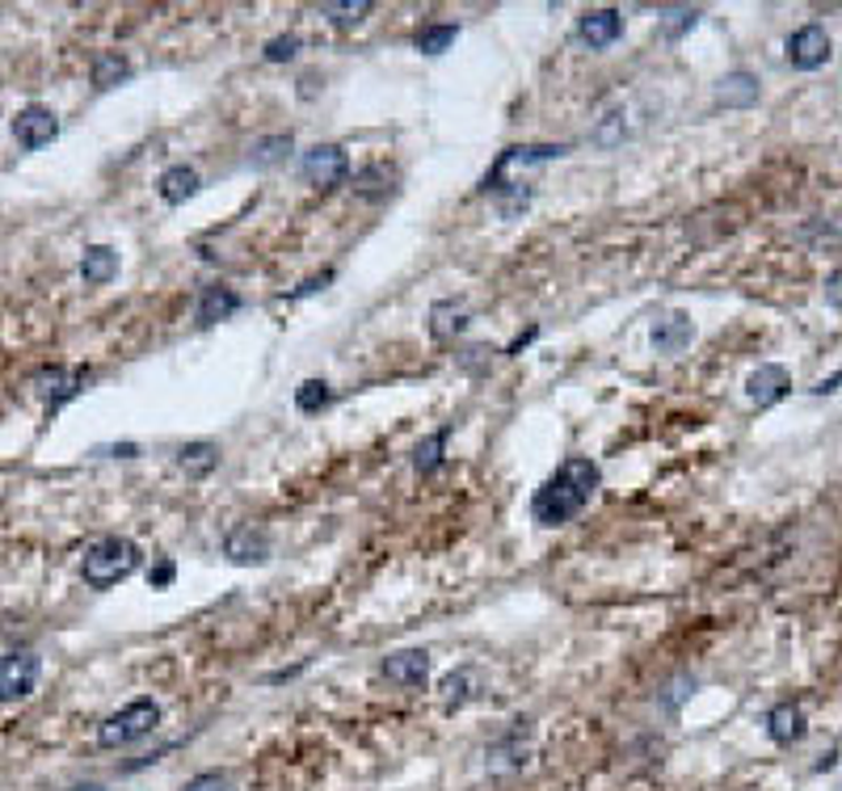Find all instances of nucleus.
<instances>
[{
  "instance_id": "4",
  "label": "nucleus",
  "mask_w": 842,
  "mask_h": 791,
  "mask_svg": "<svg viewBox=\"0 0 842 791\" xmlns=\"http://www.w3.org/2000/svg\"><path fill=\"white\" fill-rule=\"evenodd\" d=\"M42 678V657L21 648V653H4L0 657V703H18V699L35 695V686Z\"/></svg>"
},
{
  "instance_id": "3",
  "label": "nucleus",
  "mask_w": 842,
  "mask_h": 791,
  "mask_svg": "<svg viewBox=\"0 0 842 791\" xmlns=\"http://www.w3.org/2000/svg\"><path fill=\"white\" fill-rule=\"evenodd\" d=\"M160 724V703L156 699H131L123 712L101 720L97 729V745L101 750H123V745H135L139 736H148Z\"/></svg>"
},
{
  "instance_id": "30",
  "label": "nucleus",
  "mask_w": 842,
  "mask_h": 791,
  "mask_svg": "<svg viewBox=\"0 0 842 791\" xmlns=\"http://www.w3.org/2000/svg\"><path fill=\"white\" fill-rule=\"evenodd\" d=\"M695 26H699V9H666L662 13V35L666 38H683Z\"/></svg>"
},
{
  "instance_id": "13",
  "label": "nucleus",
  "mask_w": 842,
  "mask_h": 791,
  "mask_svg": "<svg viewBox=\"0 0 842 791\" xmlns=\"http://www.w3.org/2000/svg\"><path fill=\"white\" fill-rule=\"evenodd\" d=\"M787 392H792V375H787L784 367H775V362H766V367H758V371H750L746 375V396L758 404V409L780 404Z\"/></svg>"
},
{
  "instance_id": "5",
  "label": "nucleus",
  "mask_w": 842,
  "mask_h": 791,
  "mask_svg": "<svg viewBox=\"0 0 842 791\" xmlns=\"http://www.w3.org/2000/svg\"><path fill=\"white\" fill-rule=\"evenodd\" d=\"M784 56L787 64L796 68V72H817L822 64H830V35H825V26H817V21H809V26H801V30H792L784 42Z\"/></svg>"
},
{
  "instance_id": "1",
  "label": "nucleus",
  "mask_w": 842,
  "mask_h": 791,
  "mask_svg": "<svg viewBox=\"0 0 842 791\" xmlns=\"http://www.w3.org/2000/svg\"><path fill=\"white\" fill-rule=\"evenodd\" d=\"M598 485H603V471H598L594 459H586V455L565 459V463L536 489V501H531L536 523L539 527H565V523H574L577 514L590 506Z\"/></svg>"
},
{
  "instance_id": "11",
  "label": "nucleus",
  "mask_w": 842,
  "mask_h": 791,
  "mask_svg": "<svg viewBox=\"0 0 842 791\" xmlns=\"http://www.w3.org/2000/svg\"><path fill=\"white\" fill-rule=\"evenodd\" d=\"M224 556H228L232 565H266V560H270L266 527H253V523L232 527L228 539H224Z\"/></svg>"
},
{
  "instance_id": "38",
  "label": "nucleus",
  "mask_w": 842,
  "mask_h": 791,
  "mask_svg": "<svg viewBox=\"0 0 842 791\" xmlns=\"http://www.w3.org/2000/svg\"><path fill=\"white\" fill-rule=\"evenodd\" d=\"M68 791H106V788H97V783H80V788H68Z\"/></svg>"
},
{
  "instance_id": "37",
  "label": "nucleus",
  "mask_w": 842,
  "mask_h": 791,
  "mask_svg": "<svg viewBox=\"0 0 842 791\" xmlns=\"http://www.w3.org/2000/svg\"><path fill=\"white\" fill-rule=\"evenodd\" d=\"M839 383H842V371H839V375L822 379V383H817V388H813V392H817V396H830V392H839Z\"/></svg>"
},
{
  "instance_id": "28",
  "label": "nucleus",
  "mask_w": 842,
  "mask_h": 791,
  "mask_svg": "<svg viewBox=\"0 0 842 791\" xmlns=\"http://www.w3.org/2000/svg\"><path fill=\"white\" fill-rule=\"evenodd\" d=\"M468 699H472V674H468V670H456V674L442 678V707H447V712L463 707Z\"/></svg>"
},
{
  "instance_id": "22",
  "label": "nucleus",
  "mask_w": 842,
  "mask_h": 791,
  "mask_svg": "<svg viewBox=\"0 0 842 791\" xmlns=\"http://www.w3.org/2000/svg\"><path fill=\"white\" fill-rule=\"evenodd\" d=\"M489 194H493V207H498L501 219H518L522 211L531 207V198H536V189L522 186V182H498Z\"/></svg>"
},
{
  "instance_id": "25",
  "label": "nucleus",
  "mask_w": 842,
  "mask_h": 791,
  "mask_svg": "<svg viewBox=\"0 0 842 791\" xmlns=\"http://www.w3.org/2000/svg\"><path fill=\"white\" fill-rule=\"evenodd\" d=\"M392 182H396V177L383 169V165H366V169L354 173V194L366 198V203H380V198L392 194Z\"/></svg>"
},
{
  "instance_id": "14",
  "label": "nucleus",
  "mask_w": 842,
  "mask_h": 791,
  "mask_svg": "<svg viewBox=\"0 0 842 791\" xmlns=\"http://www.w3.org/2000/svg\"><path fill=\"white\" fill-rule=\"evenodd\" d=\"M691 341H695V321L687 312H670L653 324V350L657 354H683Z\"/></svg>"
},
{
  "instance_id": "32",
  "label": "nucleus",
  "mask_w": 842,
  "mask_h": 791,
  "mask_svg": "<svg viewBox=\"0 0 842 791\" xmlns=\"http://www.w3.org/2000/svg\"><path fill=\"white\" fill-rule=\"evenodd\" d=\"M182 791H236V783L219 771H203V774H194V779H186Z\"/></svg>"
},
{
  "instance_id": "34",
  "label": "nucleus",
  "mask_w": 842,
  "mask_h": 791,
  "mask_svg": "<svg viewBox=\"0 0 842 791\" xmlns=\"http://www.w3.org/2000/svg\"><path fill=\"white\" fill-rule=\"evenodd\" d=\"M825 303H830L834 312H842V270H834V274L825 279Z\"/></svg>"
},
{
  "instance_id": "9",
  "label": "nucleus",
  "mask_w": 842,
  "mask_h": 791,
  "mask_svg": "<svg viewBox=\"0 0 842 791\" xmlns=\"http://www.w3.org/2000/svg\"><path fill=\"white\" fill-rule=\"evenodd\" d=\"M527 762H531V720H515V729L489 745V766L493 771H522Z\"/></svg>"
},
{
  "instance_id": "27",
  "label": "nucleus",
  "mask_w": 842,
  "mask_h": 791,
  "mask_svg": "<svg viewBox=\"0 0 842 791\" xmlns=\"http://www.w3.org/2000/svg\"><path fill=\"white\" fill-rule=\"evenodd\" d=\"M329 400H333V392H329L325 379H307V383L295 388V409L300 413H321Z\"/></svg>"
},
{
  "instance_id": "23",
  "label": "nucleus",
  "mask_w": 842,
  "mask_h": 791,
  "mask_svg": "<svg viewBox=\"0 0 842 791\" xmlns=\"http://www.w3.org/2000/svg\"><path fill=\"white\" fill-rule=\"evenodd\" d=\"M456 38H460V26H456V21H430V26H421L418 35H413V47H418L421 56H442Z\"/></svg>"
},
{
  "instance_id": "35",
  "label": "nucleus",
  "mask_w": 842,
  "mask_h": 791,
  "mask_svg": "<svg viewBox=\"0 0 842 791\" xmlns=\"http://www.w3.org/2000/svg\"><path fill=\"white\" fill-rule=\"evenodd\" d=\"M173 573H177V568H173V560H160V565H156L153 573H148V582H153V589H165V585H173Z\"/></svg>"
},
{
  "instance_id": "2",
  "label": "nucleus",
  "mask_w": 842,
  "mask_h": 791,
  "mask_svg": "<svg viewBox=\"0 0 842 791\" xmlns=\"http://www.w3.org/2000/svg\"><path fill=\"white\" fill-rule=\"evenodd\" d=\"M139 568V547L127 535H106L97 544L85 547V560H80V577L89 589H110L123 577H131Z\"/></svg>"
},
{
  "instance_id": "18",
  "label": "nucleus",
  "mask_w": 842,
  "mask_h": 791,
  "mask_svg": "<svg viewBox=\"0 0 842 791\" xmlns=\"http://www.w3.org/2000/svg\"><path fill=\"white\" fill-rule=\"evenodd\" d=\"M236 307H241V295H236L232 286H207V291L198 295L194 316H198V324H215V321H228Z\"/></svg>"
},
{
  "instance_id": "12",
  "label": "nucleus",
  "mask_w": 842,
  "mask_h": 791,
  "mask_svg": "<svg viewBox=\"0 0 842 791\" xmlns=\"http://www.w3.org/2000/svg\"><path fill=\"white\" fill-rule=\"evenodd\" d=\"M619 35H624V13H619V9H586V13L577 18V38H581L586 47H594V51L619 42Z\"/></svg>"
},
{
  "instance_id": "26",
  "label": "nucleus",
  "mask_w": 842,
  "mask_h": 791,
  "mask_svg": "<svg viewBox=\"0 0 842 791\" xmlns=\"http://www.w3.org/2000/svg\"><path fill=\"white\" fill-rule=\"evenodd\" d=\"M131 76V64L118 56V51H106V56L94 59V89H115L118 80Z\"/></svg>"
},
{
  "instance_id": "16",
  "label": "nucleus",
  "mask_w": 842,
  "mask_h": 791,
  "mask_svg": "<svg viewBox=\"0 0 842 791\" xmlns=\"http://www.w3.org/2000/svg\"><path fill=\"white\" fill-rule=\"evenodd\" d=\"M716 101L728 106V110H746V106H754V101H758V76L746 72V68L728 72L725 80L716 85Z\"/></svg>"
},
{
  "instance_id": "8",
  "label": "nucleus",
  "mask_w": 842,
  "mask_h": 791,
  "mask_svg": "<svg viewBox=\"0 0 842 791\" xmlns=\"http://www.w3.org/2000/svg\"><path fill=\"white\" fill-rule=\"evenodd\" d=\"M430 670H434V661H430L425 648H401V653H392L383 661V678L392 686H401V691H421L430 682Z\"/></svg>"
},
{
  "instance_id": "6",
  "label": "nucleus",
  "mask_w": 842,
  "mask_h": 791,
  "mask_svg": "<svg viewBox=\"0 0 842 791\" xmlns=\"http://www.w3.org/2000/svg\"><path fill=\"white\" fill-rule=\"evenodd\" d=\"M300 173L307 177V186L329 189L350 177V156H345V148H337V144H316V148L304 152Z\"/></svg>"
},
{
  "instance_id": "15",
  "label": "nucleus",
  "mask_w": 842,
  "mask_h": 791,
  "mask_svg": "<svg viewBox=\"0 0 842 791\" xmlns=\"http://www.w3.org/2000/svg\"><path fill=\"white\" fill-rule=\"evenodd\" d=\"M804 707L801 703H780V707H771V716H766V736L775 741V745H796L804 736Z\"/></svg>"
},
{
  "instance_id": "7",
  "label": "nucleus",
  "mask_w": 842,
  "mask_h": 791,
  "mask_svg": "<svg viewBox=\"0 0 842 791\" xmlns=\"http://www.w3.org/2000/svg\"><path fill=\"white\" fill-rule=\"evenodd\" d=\"M85 383H89V371H85V367H47V371L35 375V392H39V400L47 409H59V404H68L72 396H80Z\"/></svg>"
},
{
  "instance_id": "21",
  "label": "nucleus",
  "mask_w": 842,
  "mask_h": 791,
  "mask_svg": "<svg viewBox=\"0 0 842 791\" xmlns=\"http://www.w3.org/2000/svg\"><path fill=\"white\" fill-rule=\"evenodd\" d=\"M177 468L186 471V476H194V480H203V476H210V471L219 468V447L215 442H186L177 451Z\"/></svg>"
},
{
  "instance_id": "20",
  "label": "nucleus",
  "mask_w": 842,
  "mask_h": 791,
  "mask_svg": "<svg viewBox=\"0 0 842 791\" xmlns=\"http://www.w3.org/2000/svg\"><path fill=\"white\" fill-rule=\"evenodd\" d=\"M468 307L463 303H456V300H442V303H434L430 307V333L439 341H451V338H460L463 329H468Z\"/></svg>"
},
{
  "instance_id": "31",
  "label": "nucleus",
  "mask_w": 842,
  "mask_h": 791,
  "mask_svg": "<svg viewBox=\"0 0 842 791\" xmlns=\"http://www.w3.org/2000/svg\"><path fill=\"white\" fill-rule=\"evenodd\" d=\"M321 13L333 18L337 26H354V21H363L366 13H371V0H354V4H350V0H345V4H321Z\"/></svg>"
},
{
  "instance_id": "36",
  "label": "nucleus",
  "mask_w": 842,
  "mask_h": 791,
  "mask_svg": "<svg viewBox=\"0 0 842 791\" xmlns=\"http://www.w3.org/2000/svg\"><path fill=\"white\" fill-rule=\"evenodd\" d=\"M325 283H333V270H325V274H321V279H307V283L300 286V291H295V295H291V300H304V295H312V291H321V286H325Z\"/></svg>"
},
{
  "instance_id": "19",
  "label": "nucleus",
  "mask_w": 842,
  "mask_h": 791,
  "mask_svg": "<svg viewBox=\"0 0 842 791\" xmlns=\"http://www.w3.org/2000/svg\"><path fill=\"white\" fill-rule=\"evenodd\" d=\"M118 274V253L110 245H89L80 257V279L89 286H106Z\"/></svg>"
},
{
  "instance_id": "17",
  "label": "nucleus",
  "mask_w": 842,
  "mask_h": 791,
  "mask_svg": "<svg viewBox=\"0 0 842 791\" xmlns=\"http://www.w3.org/2000/svg\"><path fill=\"white\" fill-rule=\"evenodd\" d=\"M198 169L194 165H173V169L160 173V182H156V189H160V198L169 203V207H182L186 198H194L198 194Z\"/></svg>"
},
{
  "instance_id": "24",
  "label": "nucleus",
  "mask_w": 842,
  "mask_h": 791,
  "mask_svg": "<svg viewBox=\"0 0 842 791\" xmlns=\"http://www.w3.org/2000/svg\"><path fill=\"white\" fill-rule=\"evenodd\" d=\"M291 148H295V139L291 135H266V139H257L249 152V165L253 169H274V165H283L291 156Z\"/></svg>"
},
{
  "instance_id": "33",
  "label": "nucleus",
  "mask_w": 842,
  "mask_h": 791,
  "mask_svg": "<svg viewBox=\"0 0 842 791\" xmlns=\"http://www.w3.org/2000/svg\"><path fill=\"white\" fill-rule=\"evenodd\" d=\"M295 51H300V35H278L266 42L270 64H287V59H295Z\"/></svg>"
},
{
  "instance_id": "29",
  "label": "nucleus",
  "mask_w": 842,
  "mask_h": 791,
  "mask_svg": "<svg viewBox=\"0 0 842 791\" xmlns=\"http://www.w3.org/2000/svg\"><path fill=\"white\" fill-rule=\"evenodd\" d=\"M447 433L451 430H439V433H430L425 442H421L418 451H413V468L425 476V471H434L442 463V447H447Z\"/></svg>"
},
{
  "instance_id": "10",
  "label": "nucleus",
  "mask_w": 842,
  "mask_h": 791,
  "mask_svg": "<svg viewBox=\"0 0 842 791\" xmlns=\"http://www.w3.org/2000/svg\"><path fill=\"white\" fill-rule=\"evenodd\" d=\"M13 135H18V144L26 152H39L42 144H51L59 135V118L51 106H26V110H18V118H13Z\"/></svg>"
}]
</instances>
